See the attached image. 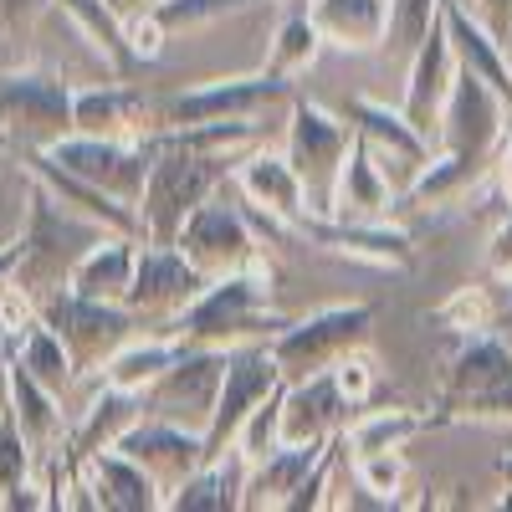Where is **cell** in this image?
Masks as SVG:
<instances>
[{"mask_svg":"<svg viewBox=\"0 0 512 512\" xmlns=\"http://www.w3.org/2000/svg\"><path fill=\"white\" fill-rule=\"evenodd\" d=\"M267 297H272V262L256 256L251 267L210 282L175 323H164V333L185 338V344H216V349H236V344H251V338H277L287 318L272 313Z\"/></svg>","mask_w":512,"mask_h":512,"instance_id":"1","label":"cell"},{"mask_svg":"<svg viewBox=\"0 0 512 512\" xmlns=\"http://www.w3.org/2000/svg\"><path fill=\"white\" fill-rule=\"evenodd\" d=\"M149 149V180L139 195V226L144 241L175 246L185 221L226 185L236 169V154H210V149H175V144H144Z\"/></svg>","mask_w":512,"mask_h":512,"instance_id":"2","label":"cell"},{"mask_svg":"<svg viewBox=\"0 0 512 512\" xmlns=\"http://www.w3.org/2000/svg\"><path fill=\"white\" fill-rule=\"evenodd\" d=\"M98 236H103L98 221H88V216H77V210L57 205L47 190L31 180V185H26V221H21V231H16L21 256H16L11 282L41 303L47 292L67 287L72 267L82 262V251H88Z\"/></svg>","mask_w":512,"mask_h":512,"instance_id":"3","label":"cell"},{"mask_svg":"<svg viewBox=\"0 0 512 512\" xmlns=\"http://www.w3.org/2000/svg\"><path fill=\"white\" fill-rule=\"evenodd\" d=\"M72 128V88L57 72L16 67L0 77V149H52Z\"/></svg>","mask_w":512,"mask_h":512,"instance_id":"4","label":"cell"},{"mask_svg":"<svg viewBox=\"0 0 512 512\" xmlns=\"http://www.w3.org/2000/svg\"><path fill=\"white\" fill-rule=\"evenodd\" d=\"M292 123H287V159L303 180L308 195V216H328L333 210V185L338 169H344V154L354 144V123L338 118L318 103H308L303 93H292Z\"/></svg>","mask_w":512,"mask_h":512,"instance_id":"5","label":"cell"},{"mask_svg":"<svg viewBox=\"0 0 512 512\" xmlns=\"http://www.w3.org/2000/svg\"><path fill=\"white\" fill-rule=\"evenodd\" d=\"M36 318L47 323L62 344H67V354H72V364H77V374L82 369H103L108 364V354L113 349H123L128 338H134L144 323L128 313L123 303H103V297H82V292H72V287H57V292H47L36 303Z\"/></svg>","mask_w":512,"mask_h":512,"instance_id":"6","label":"cell"},{"mask_svg":"<svg viewBox=\"0 0 512 512\" xmlns=\"http://www.w3.org/2000/svg\"><path fill=\"white\" fill-rule=\"evenodd\" d=\"M292 77L262 67V72H241V77H216L200 82L190 93H175L154 103V128H185V123H216V118H262L277 103H292Z\"/></svg>","mask_w":512,"mask_h":512,"instance_id":"7","label":"cell"},{"mask_svg":"<svg viewBox=\"0 0 512 512\" xmlns=\"http://www.w3.org/2000/svg\"><path fill=\"white\" fill-rule=\"evenodd\" d=\"M226 364H231V349H216V344H185L149 390L139 395L144 415H159V420H175V425H190V431H205L210 415H216V400H221V384H226Z\"/></svg>","mask_w":512,"mask_h":512,"instance_id":"8","label":"cell"},{"mask_svg":"<svg viewBox=\"0 0 512 512\" xmlns=\"http://www.w3.org/2000/svg\"><path fill=\"white\" fill-rule=\"evenodd\" d=\"M369 323H374V308L369 303H333V308H318L308 318H287V328L272 338V359L282 369V379H308L318 369H333V359L364 344L369 338Z\"/></svg>","mask_w":512,"mask_h":512,"instance_id":"9","label":"cell"},{"mask_svg":"<svg viewBox=\"0 0 512 512\" xmlns=\"http://www.w3.org/2000/svg\"><path fill=\"white\" fill-rule=\"evenodd\" d=\"M205 287H210V277L180 246L139 241V262H134V282H128V292H123V308L144 328L149 323H175Z\"/></svg>","mask_w":512,"mask_h":512,"instance_id":"10","label":"cell"},{"mask_svg":"<svg viewBox=\"0 0 512 512\" xmlns=\"http://www.w3.org/2000/svg\"><path fill=\"white\" fill-rule=\"evenodd\" d=\"M344 118L354 123V134L369 144V154H374V164H379V175L390 180V185L400 190V200H405V190L420 180V169L436 159V139H425L400 108L374 103V98H349Z\"/></svg>","mask_w":512,"mask_h":512,"instance_id":"11","label":"cell"},{"mask_svg":"<svg viewBox=\"0 0 512 512\" xmlns=\"http://www.w3.org/2000/svg\"><path fill=\"white\" fill-rule=\"evenodd\" d=\"M282 369L272 359V338H251V344H236L231 349V364H226V384H221V400H216V415L205 425V446H210V461H221L241 431V420L262 405L272 390H282Z\"/></svg>","mask_w":512,"mask_h":512,"instance_id":"12","label":"cell"},{"mask_svg":"<svg viewBox=\"0 0 512 512\" xmlns=\"http://www.w3.org/2000/svg\"><path fill=\"white\" fill-rule=\"evenodd\" d=\"M175 246L210 282L226 277V272H241V267H251L256 256H262V246H256V226L246 221V205H231L226 195H210L185 221Z\"/></svg>","mask_w":512,"mask_h":512,"instance_id":"13","label":"cell"},{"mask_svg":"<svg viewBox=\"0 0 512 512\" xmlns=\"http://www.w3.org/2000/svg\"><path fill=\"white\" fill-rule=\"evenodd\" d=\"M62 169H72V175H82L88 185L108 190L113 200L123 205H139L144 195V180H149V149L134 144V139H103V134H72L57 139L47 149Z\"/></svg>","mask_w":512,"mask_h":512,"instance_id":"14","label":"cell"},{"mask_svg":"<svg viewBox=\"0 0 512 512\" xmlns=\"http://www.w3.org/2000/svg\"><path fill=\"white\" fill-rule=\"evenodd\" d=\"M507 103L497 98L492 82H482L477 72H456L451 98L441 108V128H436V149L446 154H487L497 159V144L507 134Z\"/></svg>","mask_w":512,"mask_h":512,"instance_id":"15","label":"cell"},{"mask_svg":"<svg viewBox=\"0 0 512 512\" xmlns=\"http://www.w3.org/2000/svg\"><path fill=\"white\" fill-rule=\"evenodd\" d=\"M118 451H123L128 461H139L144 472L164 487V497L175 492L190 472H200V466L210 461L205 431H190V425L159 420V415H139V420L118 436Z\"/></svg>","mask_w":512,"mask_h":512,"instance_id":"16","label":"cell"},{"mask_svg":"<svg viewBox=\"0 0 512 512\" xmlns=\"http://www.w3.org/2000/svg\"><path fill=\"white\" fill-rule=\"evenodd\" d=\"M6 154L16 159L21 175L36 180L57 205H67V210H77V216L98 221L103 231H123V236H139L144 241V226H139V210L134 205H123L108 190H98V185H88L82 175H72V169H62L47 149H6Z\"/></svg>","mask_w":512,"mask_h":512,"instance_id":"17","label":"cell"},{"mask_svg":"<svg viewBox=\"0 0 512 512\" xmlns=\"http://www.w3.org/2000/svg\"><path fill=\"white\" fill-rule=\"evenodd\" d=\"M297 236H308L313 246L349 256V262L364 267H410L415 246L405 231H395L390 221H338V216H303L297 221Z\"/></svg>","mask_w":512,"mask_h":512,"instance_id":"18","label":"cell"},{"mask_svg":"<svg viewBox=\"0 0 512 512\" xmlns=\"http://www.w3.org/2000/svg\"><path fill=\"white\" fill-rule=\"evenodd\" d=\"M456 52H451V36H446V21H436L425 31V41L410 52V77H405V103L400 113L420 128L425 139H436L441 128V108L451 98V82H456Z\"/></svg>","mask_w":512,"mask_h":512,"instance_id":"19","label":"cell"},{"mask_svg":"<svg viewBox=\"0 0 512 512\" xmlns=\"http://www.w3.org/2000/svg\"><path fill=\"white\" fill-rule=\"evenodd\" d=\"M349 415L354 405L338 390L333 369L292 379L282 390V441H333L349 431Z\"/></svg>","mask_w":512,"mask_h":512,"instance_id":"20","label":"cell"},{"mask_svg":"<svg viewBox=\"0 0 512 512\" xmlns=\"http://www.w3.org/2000/svg\"><path fill=\"white\" fill-rule=\"evenodd\" d=\"M231 180L241 185L246 205L267 210L272 221H282V226H292V231H297V221L308 216V195H303V180H297L287 149H282V154H277V149H256V154L236 159Z\"/></svg>","mask_w":512,"mask_h":512,"instance_id":"21","label":"cell"},{"mask_svg":"<svg viewBox=\"0 0 512 512\" xmlns=\"http://www.w3.org/2000/svg\"><path fill=\"white\" fill-rule=\"evenodd\" d=\"M72 123H77V134H103V139H134V144H144V134H154V103L139 88L103 82V88L72 93Z\"/></svg>","mask_w":512,"mask_h":512,"instance_id":"22","label":"cell"},{"mask_svg":"<svg viewBox=\"0 0 512 512\" xmlns=\"http://www.w3.org/2000/svg\"><path fill=\"white\" fill-rule=\"evenodd\" d=\"M512 384V344L487 328V333H461V344L446 364V395H441V410L456 405V400H477V395H492Z\"/></svg>","mask_w":512,"mask_h":512,"instance_id":"23","label":"cell"},{"mask_svg":"<svg viewBox=\"0 0 512 512\" xmlns=\"http://www.w3.org/2000/svg\"><path fill=\"white\" fill-rule=\"evenodd\" d=\"M441 21H446V36H451V52H456V67L461 72H477L482 82H492L497 98L507 103L512 113V62H507V47L461 6V0H441Z\"/></svg>","mask_w":512,"mask_h":512,"instance_id":"24","label":"cell"},{"mask_svg":"<svg viewBox=\"0 0 512 512\" xmlns=\"http://www.w3.org/2000/svg\"><path fill=\"white\" fill-rule=\"evenodd\" d=\"M395 205H400V190L379 175L369 144L354 134V144L344 154V169H338L333 210H328V216H338V221H390Z\"/></svg>","mask_w":512,"mask_h":512,"instance_id":"25","label":"cell"},{"mask_svg":"<svg viewBox=\"0 0 512 512\" xmlns=\"http://www.w3.org/2000/svg\"><path fill=\"white\" fill-rule=\"evenodd\" d=\"M82 472H88L93 492H98V512H159L164 507V487L144 472L139 461H128L118 446L98 451L82 461Z\"/></svg>","mask_w":512,"mask_h":512,"instance_id":"26","label":"cell"},{"mask_svg":"<svg viewBox=\"0 0 512 512\" xmlns=\"http://www.w3.org/2000/svg\"><path fill=\"white\" fill-rule=\"evenodd\" d=\"M134 262H139V236H123V231H103L82 262L72 267L67 287L82 297H103V303H123L128 282H134Z\"/></svg>","mask_w":512,"mask_h":512,"instance_id":"27","label":"cell"},{"mask_svg":"<svg viewBox=\"0 0 512 512\" xmlns=\"http://www.w3.org/2000/svg\"><path fill=\"white\" fill-rule=\"evenodd\" d=\"M328 441H282L267 461H256L241 482V507H287L292 487L303 482Z\"/></svg>","mask_w":512,"mask_h":512,"instance_id":"28","label":"cell"},{"mask_svg":"<svg viewBox=\"0 0 512 512\" xmlns=\"http://www.w3.org/2000/svg\"><path fill=\"white\" fill-rule=\"evenodd\" d=\"M52 6L77 26V36L88 41V47L118 72V77H128V72H139V67H149L139 52H134V41H128V21L108 6V0H52Z\"/></svg>","mask_w":512,"mask_h":512,"instance_id":"29","label":"cell"},{"mask_svg":"<svg viewBox=\"0 0 512 512\" xmlns=\"http://www.w3.org/2000/svg\"><path fill=\"white\" fill-rule=\"evenodd\" d=\"M313 26L323 41L344 52H374L384 47V26H390V0H313Z\"/></svg>","mask_w":512,"mask_h":512,"instance_id":"30","label":"cell"},{"mask_svg":"<svg viewBox=\"0 0 512 512\" xmlns=\"http://www.w3.org/2000/svg\"><path fill=\"white\" fill-rule=\"evenodd\" d=\"M139 415H144L139 395H128V390H113V384H103V390L93 395V405L82 410L77 431L67 436V461H72V466H82L88 456H98V451L118 446V436H123Z\"/></svg>","mask_w":512,"mask_h":512,"instance_id":"31","label":"cell"},{"mask_svg":"<svg viewBox=\"0 0 512 512\" xmlns=\"http://www.w3.org/2000/svg\"><path fill=\"white\" fill-rule=\"evenodd\" d=\"M11 415L21 425V436L31 441L36 456H47L57 451V441L67 436V425H62V410H57V395L41 384L26 364L11 359Z\"/></svg>","mask_w":512,"mask_h":512,"instance_id":"32","label":"cell"},{"mask_svg":"<svg viewBox=\"0 0 512 512\" xmlns=\"http://www.w3.org/2000/svg\"><path fill=\"white\" fill-rule=\"evenodd\" d=\"M185 349V338L175 333H149V338H128L123 349L108 354V364L98 369L103 384H113V390H128V395H144L149 384L175 364V354Z\"/></svg>","mask_w":512,"mask_h":512,"instance_id":"33","label":"cell"},{"mask_svg":"<svg viewBox=\"0 0 512 512\" xmlns=\"http://www.w3.org/2000/svg\"><path fill=\"white\" fill-rule=\"evenodd\" d=\"M11 359L26 364L52 395H67V390H72V379H77V364H72L67 344H62V338H57L47 323H41V318L26 323L21 333H11Z\"/></svg>","mask_w":512,"mask_h":512,"instance_id":"34","label":"cell"},{"mask_svg":"<svg viewBox=\"0 0 512 512\" xmlns=\"http://www.w3.org/2000/svg\"><path fill=\"white\" fill-rule=\"evenodd\" d=\"M487 154H446L436 149V159L420 169V180L405 190V205H446L456 200L461 190H472L482 175H487Z\"/></svg>","mask_w":512,"mask_h":512,"instance_id":"35","label":"cell"},{"mask_svg":"<svg viewBox=\"0 0 512 512\" xmlns=\"http://www.w3.org/2000/svg\"><path fill=\"white\" fill-rule=\"evenodd\" d=\"M431 415H415V410H374V415H359L349 420L344 441L354 446V456H379V451H405V441H415Z\"/></svg>","mask_w":512,"mask_h":512,"instance_id":"36","label":"cell"},{"mask_svg":"<svg viewBox=\"0 0 512 512\" xmlns=\"http://www.w3.org/2000/svg\"><path fill=\"white\" fill-rule=\"evenodd\" d=\"M507 303H512V287H507V292H497V282L461 287V292H451L446 303L436 308V323L451 328V333H487V328L502 323Z\"/></svg>","mask_w":512,"mask_h":512,"instance_id":"37","label":"cell"},{"mask_svg":"<svg viewBox=\"0 0 512 512\" xmlns=\"http://www.w3.org/2000/svg\"><path fill=\"white\" fill-rule=\"evenodd\" d=\"M164 507L169 512H231V507H241V487L231 482V472L221 461H205L200 472H190L164 497Z\"/></svg>","mask_w":512,"mask_h":512,"instance_id":"38","label":"cell"},{"mask_svg":"<svg viewBox=\"0 0 512 512\" xmlns=\"http://www.w3.org/2000/svg\"><path fill=\"white\" fill-rule=\"evenodd\" d=\"M282 390H287V384H282ZM282 390H272L262 405L241 420V431H236V441H231V451H226L236 466H246V472L282 446Z\"/></svg>","mask_w":512,"mask_h":512,"instance_id":"39","label":"cell"},{"mask_svg":"<svg viewBox=\"0 0 512 512\" xmlns=\"http://www.w3.org/2000/svg\"><path fill=\"white\" fill-rule=\"evenodd\" d=\"M318 47H323V36L313 26V16H292L277 26V41H272V52H267V67L282 72V77H303L313 62H318Z\"/></svg>","mask_w":512,"mask_h":512,"instance_id":"40","label":"cell"},{"mask_svg":"<svg viewBox=\"0 0 512 512\" xmlns=\"http://www.w3.org/2000/svg\"><path fill=\"white\" fill-rule=\"evenodd\" d=\"M251 6H267V0H154V21L175 36V31H195L205 21H221V16H241Z\"/></svg>","mask_w":512,"mask_h":512,"instance_id":"41","label":"cell"},{"mask_svg":"<svg viewBox=\"0 0 512 512\" xmlns=\"http://www.w3.org/2000/svg\"><path fill=\"white\" fill-rule=\"evenodd\" d=\"M436 21H441V0H390V26H384V47H390L395 57H410Z\"/></svg>","mask_w":512,"mask_h":512,"instance_id":"42","label":"cell"},{"mask_svg":"<svg viewBox=\"0 0 512 512\" xmlns=\"http://www.w3.org/2000/svg\"><path fill=\"white\" fill-rule=\"evenodd\" d=\"M31 466H36V451L21 436V425H16V415L6 405V410H0V497H6L11 487H21L31 477Z\"/></svg>","mask_w":512,"mask_h":512,"instance_id":"43","label":"cell"},{"mask_svg":"<svg viewBox=\"0 0 512 512\" xmlns=\"http://www.w3.org/2000/svg\"><path fill=\"white\" fill-rule=\"evenodd\" d=\"M333 379H338V390H344V400L359 410L374 395V384H379V364H374V354L364 344H354V349H344L333 359Z\"/></svg>","mask_w":512,"mask_h":512,"instance_id":"44","label":"cell"},{"mask_svg":"<svg viewBox=\"0 0 512 512\" xmlns=\"http://www.w3.org/2000/svg\"><path fill=\"white\" fill-rule=\"evenodd\" d=\"M354 472H359V482H364L369 492H379V497L395 502V492H400L405 477H410V466H405L400 451H379V456H354Z\"/></svg>","mask_w":512,"mask_h":512,"instance_id":"45","label":"cell"},{"mask_svg":"<svg viewBox=\"0 0 512 512\" xmlns=\"http://www.w3.org/2000/svg\"><path fill=\"white\" fill-rule=\"evenodd\" d=\"M441 420H512V384H502L492 395H477V400L446 405V415H436L431 425H441Z\"/></svg>","mask_w":512,"mask_h":512,"instance_id":"46","label":"cell"},{"mask_svg":"<svg viewBox=\"0 0 512 512\" xmlns=\"http://www.w3.org/2000/svg\"><path fill=\"white\" fill-rule=\"evenodd\" d=\"M47 0H0V41H21Z\"/></svg>","mask_w":512,"mask_h":512,"instance_id":"47","label":"cell"},{"mask_svg":"<svg viewBox=\"0 0 512 512\" xmlns=\"http://www.w3.org/2000/svg\"><path fill=\"white\" fill-rule=\"evenodd\" d=\"M164 26L154 21V11H144V16H128V41H134V52L144 57V62H159V52H164Z\"/></svg>","mask_w":512,"mask_h":512,"instance_id":"48","label":"cell"},{"mask_svg":"<svg viewBox=\"0 0 512 512\" xmlns=\"http://www.w3.org/2000/svg\"><path fill=\"white\" fill-rule=\"evenodd\" d=\"M461 6L466 11H472L497 41H502V47H507V41H512V0H461Z\"/></svg>","mask_w":512,"mask_h":512,"instance_id":"49","label":"cell"},{"mask_svg":"<svg viewBox=\"0 0 512 512\" xmlns=\"http://www.w3.org/2000/svg\"><path fill=\"white\" fill-rule=\"evenodd\" d=\"M492 272H497V282L502 287H512V221L497 231V241H492Z\"/></svg>","mask_w":512,"mask_h":512,"instance_id":"50","label":"cell"},{"mask_svg":"<svg viewBox=\"0 0 512 512\" xmlns=\"http://www.w3.org/2000/svg\"><path fill=\"white\" fill-rule=\"evenodd\" d=\"M0 507H11V512H21V507H26V512H31V507H52V497H41V487L26 477L21 487H11L6 497H0Z\"/></svg>","mask_w":512,"mask_h":512,"instance_id":"51","label":"cell"},{"mask_svg":"<svg viewBox=\"0 0 512 512\" xmlns=\"http://www.w3.org/2000/svg\"><path fill=\"white\" fill-rule=\"evenodd\" d=\"M11 405V333L0 323V410Z\"/></svg>","mask_w":512,"mask_h":512,"instance_id":"52","label":"cell"},{"mask_svg":"<svg viewBox=\"0 0 512 512\" xmlns=\"http://www.w3.org/2000/svg\"><path fill=\"white\" fill-rule=\"evenodd\" d=\"M497 175H502V190H507V200H512V123H507V134H502V144H497Z\"/></svg>","mask_w":512,"mask_h":512,"instance_id":"53","label":"cell"},{"mask_svg":"<svg viewBox=\"0 0 512 512\" xmlns=\"http://www.w3.org/2000/svg\"><path fill=\"white\" fill-rule=\"evenodd\" d=\"M16 256H21L16 236H11V241H0V282H11V272H16Z\"/></svg>","mask_w":512,"mask_h":512,"instance_id":"54","label":"cell"},{"mask_svg":"<svg viewBox=\"0 0 512 512\" xmlns=\"http://www.w3.org/2000/svg\"><path fill=\"white\" fill-rule=\"evenodd\" d=\"M497 477H502V482H512V456H502V461H497Z\"/></svg>","mask_w":512,"mask_h":512,"instance_id":"55","label":"cell"},{"mask_svg":"<svg viewBox=\"0 0 512 512\" xmlns=\"http://www.w3.org/2000/svg\"><path fill=\"white\" fill-rule=\"evenodd\" d=\"M507 62H512V41H507Z\"/></svg>","mask_w":512,"mask_h":512,"instance_id":"56","label":"cell"}]
</instances>
